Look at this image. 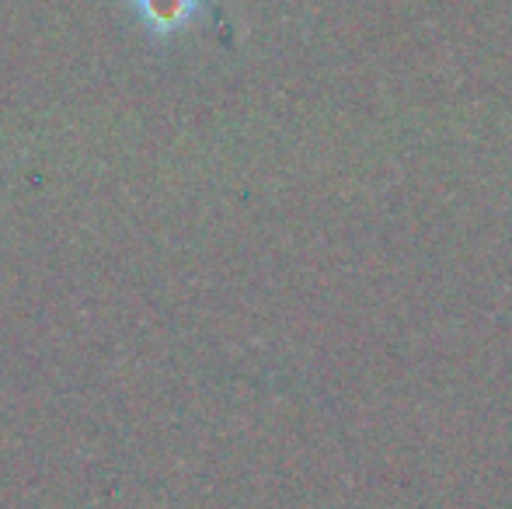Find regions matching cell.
Masks as SVG:
<instances>
[{
    "mask_svg": "<svg viewBox=\"0 0 512 509\" xmlns=\"http://www.w3.org/2000/svg\"><path fill=\"white\" fill-rule=\"evenodd\" d=\"M129 11L147 35L171 39L203 14V0H129Z\"/></svg>",
    "mask_w": 512,
    "mask_h": 509,
    "instance_id": "cell-1",
    "label": "cell"
}]
</instances>
